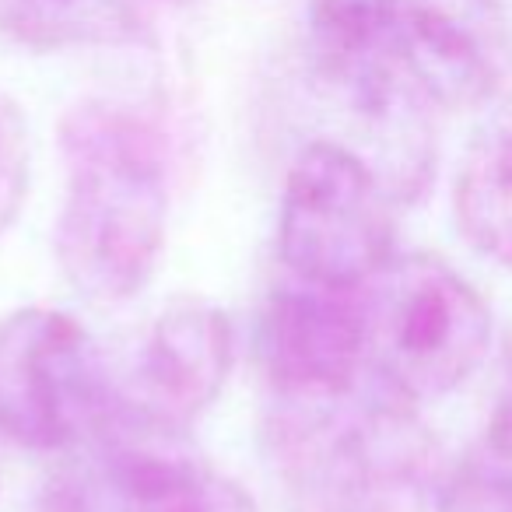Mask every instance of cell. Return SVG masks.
Segmentation results:
<instances>
[{"instance_id":"obj_1","label":"cell","mask_w":512,"mask_h":512,"mask_svg":"<svg viewBox=\"0 0 512 512\" xmlns=\"http://www.w3.org/2000/svg\"><path fill=\"white\" fill-rule=\"evenodd\" d=\"M67 193L57 218L64 278L99 306H120L155 278L169 225V165L155 123L88 99L60 123Z\"/></svg>"},{"instance_id":"obj_2","label":"cell","mask_w":512,"mask_h":512,"mask_svg":"<svg viewBox=\"0 0 512 512\" xmlns=\"http://www.w3.org/2000/svg\"><path fill=\"white\" fill-rule=\"evenodd\" d=\"M274 456L320 512H456V474L414 404L379 390L281 400Z\"/></svg>"},{"instance_id":"obj_3","label":"cell","mask_w":512,"mask_h":512,"mask_svg":"<svg viewBox=\"0 0 512 512\" xmlns=\"http://www.w3.org/2000/svg\"><path fill=\"white\" fill-rule=\"evenodd\" d=\"M365 372L404 404L463 386L491 351V309L456 267L432 253H393L362 288Z\"/></svg>"},{"instance_id":"obj_4","label":"cell","mask_w":512,"mask_h":512,"mask_svg":"<svg viewBox=\"0 0 512 512\" xmlns=\"http://www.w3.org/2000/svg\"><path fill=\"white\" fill-rule=\"evenodd\" d=\"M123 400L95 337L64 309L0 316V435L36 453L106 439Z\"/></svg>"},{"instance_id":"obj_5","label":"cell","mask_w":512,"mask_h":512,"mask_svg":"<svg viewBox=\"0 0 512 512\" xmlns=\"http://www.w3.org/2000/svg\"><path fill=\"white\" fill-rule=\"evenodd\" d=\"M393 207V193L351 144H306L281 190V260L309 285L362 288L397 253Z\"/></svg>"},{"instance_id":"obj_6","label":"cell","mask_w":512,"mask_h":512,"mask_svg":"<svg viewBox=\"0 0 512 512\" xmlns=\"http://www.w3.org/2000/svg\"><path fill=\"white\" fill-rule=\"evenodd\" d=\"M256 358L278 400H337L365 372V316L358 288L295 278L267 299L256 323Z\"/></svg>"},{"instance_id":"obj_7","label":"cell","mask_w":512,"mask_h":512,"mask_svg":"<svg viewBox=\"0 0 512 512\" xmlns=\"http://www.w3.org/2000/svg\"><path fill=\"white\" fill-rule=\"evenodd\" d=\"M235 365V327L204 299H179L158 313L134 362L123 414L144 428L176 435L221 397Z\"/></svg>"},{"instance_id":"obj_8","label":"cell","mask_w":512,"mask_h":512,"mask_svg":"<svg viewBox=\"0 0 512 512\" xmlns=\"http://www.w3.org/2000/svg\"><path fill=\"white\" fill-rule=\"evenodd\" d=\"M505 53V0H400L397 60L428 106H481L502 81Z\"/></svg>"},{"instance_id":"obj_9","label":"cell","mask_w":512,"mask_h":512,"mask_svg":"<svg viewBox=\"0 0 512 512\" xmlns=\"http://www.w3.org/2000/svg\"><path fill=\"white\" fill-rule=\"evenodd\" d=\"M113 512H260L242 484L207 463L155 449H123L113 470Z\"/></svg>"},{"instance_id":"obj_10","label":"cell","mask_w":512,"mask_h":512,"mask_svg":"<svg viewBox=\"0 0 512 512\" xmlns=\"http://www.w3.org/2000/svg\"><path fill=\"white\" fill-rule=\"evenodd\" d=\"M453 214L460 235L512 271V127H498L470 144L453 190Z\"/></svg>"},{"instance_id":"obj_11","label":"cell","mask_w":512,"mask_h":512,"mask_svg":"<svg viewBox=\"0 0 512 512\" xmlns=\"http://www.w3.org/2000/svg\"><path fill=\"white\" fill-rule=\"evenodd\" d=\"M144 0H0V25L32 50L123 43L141 25Z\"/></svg>"},{"instance_id":"obj_12","label":"cell","mask_w":512,"mask_h":512,"mask_svg":"<svg viewBox=\"0 0 512 512\" xmlns=\"http://www.w3.org/2000/svg\"><path fill=\"white\" fill-rule=\"evenodd\" d=\"M32 183V137L29 120L15 95L0 88V239L15 228Z\"/></svg>"},{"instance_id":"obj_13","label":"cell","mask_w":512,"mask_h":512,"mask_svg":"<svg viewBox=\"0 0 512 512\" xmlns=\"http://www.w3.org/2000/svg\"><path fill=\"white\" fill-rule=\"evenodd\" d=\"M470 474L512 505V386L498 397L495 411L484 428V446L470 463Z\"/></svg>"},{"instance_id":"obj_14","label":"cell","mask_w":512,"mask_h":512,"mask_svg":"<svg viewBox=\"0 0 512 512\" xmlns=\"http://www.w3.org/2000/svg\"><path fill=\"white\" fill-rule=\"evenodd\" d=\"M39 512H99V502L92 498V491H88V484L81 477L60 474L46 488Z\"/></svg>"},{"instance_id":"obj_15","label":"cell","mask_w":512,"mask_h":512,"mask_svg":"<svg viewBox=\"0 0 512 512\" xmlns=\"http://www.w3.org/2000/svg\"><path fill=\"white\" fill-rule=\"evenodd\" d=\"M456 512H512L509 502L495 495L491 488H484L467 467L456 474Z\"/></svg>"}]
</instances>
